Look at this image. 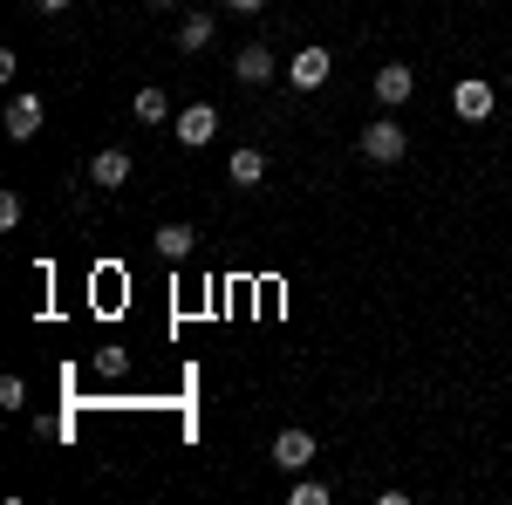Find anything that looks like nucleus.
Returning a JSON list of instances; mask_svg holds the SVG:
<instances>
[{
  "label": "nucleus",
  "instance_id": "nucleus-17",
  "mask_svg": "<svg viewBox=\"0 0 512 505\" xmlns=\"http://www.w3.org/2000/svg\"><path fill=\"white\" fill-rule=\"evenodd\" d=\"M0 226H7V233L21 226V192H0Z\"/></svg>",
  "mask_w": 512,
  "mask_h": 505
},
{
  "label": "nucleus",
  "instance_id": "nucleus-12",
  "mask_svg": "<svg viewBox=\"0 0 512 505\" xmlns=\"http://www.w3.org/2000/svg\"><path fill=\"white\" fill-rule=\"evenodd\" d=\"M130 117H137V123H164V117H171V96H164L158 82L137 89V96H130Z\"/></svg>",
  "mask_w": 512,
  "mask_h": 505
},
{
  "label": "nucleus",
  "instance_id": "nucleus-8",
  "mask_svg": "<svg viewBox=\"0 0 512 505\" xmlns=\"http://www.w3.org/2000/svg\"><path fill=\"white\" fill-rule=\"evenodd\" d=\"M274 465L280 471H308V465H315V430H301V424L280 430V437H274Z\"/></svg>",
  "mask_w": 512,
  "mask_h": 505
},
{
  "label": "nucleus",
  "instance_id": "nucleus-1",
  "mask_svg": "<svg viewBox=\"0 0 512 505\" xmlns=\"http://www.w3.org/2000/svg\"><path fill=\"white\" fill-rule=\"evenodd\" d=\"M403 151H410V130L396 117H376L362 130V157H369V164H403Z\"/></svg>",
  "mask_w": 512,
  "mask_h": 505
},
{
  "label": "nucleus",
  "instance_id": "nucleus-20",
  "mask_svg": "<svg viewBox=\"0 0 512 505\" xmlns=\"http://www.w3.org/2000/svg\"><path fill=\"white\" fill-rule=\"evenodd\" d=\"M151 7H178V0H151Z\"/></svg>",
  "mask_w": 512,
  "mask_h": 505
},
{
  "label": "nucleus",
  "instance_id": "nucleus-5",
  "mask_svg": "<svg viewBox=\"0 0 512 505\" xmlns=\"http://www.w3.org/2000/svg\"><path fill=\"white\" fill-rule=\"evenodd\" d=\"M328 76H335V55H328L321 41H308V48H301V55L287 62V82H294V89H308V96H315Z\"/></svg>",
  "mask_w": 512,
  "mask_h": 505
},
{
  "label": "nucleus",
  "instance_id": "nucleus-13",
  "mask_svg": "<svg viewBox=\"0 0 512 505\" xmlns=\"http://www.w3.org/2000/svg\"><path fill=\"white\" fill-rule=\"evenodd\" d=\"M212 28H219V21H205V14L178 21V55H205V48H212Z\"/></svg>",
  "mask_w": 512,
  "mask_h": 505
},
{
  "label": "nucleus",
  "instance_id": "nucleus-16",
  "mask_svg": "<svg viewBox=\"0 0 512 505\" xmlns=\"http://www.w3.org/2000/svg\"><path fill=\"white\" fill-rule=\"evenodd\" d=\"M123 369H130V355H123V349H96V376H110V383H117Z\"/></svg>",
  "mask_w": 512,
  "mask_h": 505
},
{
  "label": "nucleus",
  "instance_id": "nucleus-9",
  "mask_svg": "<svg viewBox=\"0 0 512 505\" xmlns=\"http://www.w3.org/2000/svg\"><path fill=\"white\" fill-rule=\"evenodd\" d=\"M226 178H233L239 192H260V185H267V151H260V144H239V151L226 157Z\"/></svg>",
  "mask_w": 512,
  "mask_h": 505
},
{
  "label": "nucleus",
  "instance_id": "nucleus-15",
  "mask_svg": "<svg viewBox=\"0 0 512 505\" xmlns=\"http://www.w3.org/2000/svg\"><path fill=\"white\" fill-rule=\"evenodd\" d=\"M0 410H28V383L21 376H0Z\"/></svg>",
  "mask_w": 512,
  "mask_h": 505
},
{
  "label": "nucleus",
  "instance_id": "nucleus-7",
  "mask_svg": "<svg viewBox=\"0 0 512 505\" xmlns=\"http://www.w3.org/2000/svg\"><path fill=\"white\" fill-rule=\"evenodd\" d=\"M274 76H280V62H274L267 41H246L233 55V82H246V89H260V82H274Z\"/></svg>",
  "mask_w": 512,
  "mask_h": 505
},
{
  "label": "nucleus",
  "instance_id": "nucleus-2",
  "mask_svg": "<svg viewBox=\"0 0 512 505\" xmlns=\"http://www.w3.org/2000/svg\"><path fill=\"white\" fill-rule=\"evenodd\" d=\"M451 110H458L465 123H485L492 110H499V89H492L485 76H458V89H451Z\"/></svg>",
  "mask_w": 512,
  "mask_h": 505
},
{
  "label": "nucleus",
  "instance_id": "nucleus-19",
  "mask_svg": "<svg viewBox=\"0 0 512 505\" xmlns=\"http://www.w3.org/2000/svg\"><path fill=\"white\" fill-rule=\"evenodd\" d=\"M226 7H233V14H260L267 0H226Z\"/></svg>",
  "mask_w": 512,
  "mask_h": 505
},
{
  "label": "nucleus",
  "instance_id": "nucleus-10",
  "mask_svg": "<svg viewBox=\"0 0 512 505\" xmlns=\"http://www.w3.org/2000/svg\"><path fill=\"white\" fill-rule=\"evenodd\" d=\"M41 117H48V110H41V96H14V103H7V137H14V144H28V137L41 130Z\"/></svg>",
  "mask_w": 512,
  "mask_h": 505
},
{
  "label": "nucleus",
  "instance_id": "nucleus-18",
  "mask_svg": "<svg viewBox=\"0 0 512 505\" xmlns=\"http://www.w3.org/2000/svg\"><path fill=\"white\" fill-rule=\"evenodd\" d=\"M41 14H69V7H76V0H35Z\"/></svg>",
  "mask_w": 512,
  "mask_h": 505
},
{
  "label": "nucleus",
  "instance_id": "nucleus-3",
  "mask_svg": "<svg viewBox=\"0 0 512 505\" xmlns=\"http://www.w3.org/2000/svg\"><path fill=\"white\" fill-rule=\"evenodd\" d=\"M369 89H376L383 110H403V103L417 96V69H410V62H383V69L369 76Z\"/></svg>",
  "mask_w": 512,
  "mask_h": 505
},
{
  "label": "nucleus",
  "instance_id": "nucleus-6",
  "mask_svg": "<svg viewBox=\"0 0 512 505\" xmlns=\"http://www.w3.org/2000/svg\"><path fill=\"white\" fill-rule=\"evenodd\" d=\"M130 171H137V164H130V151H117V144H103V151L89 157V185H96V192H123Z\"/></svg>",
  "mask_w": 512,
  "mask_h": 505
},
{
  "label": "nucleus",
  "instance_id": "nucleus-11",
  "mask_svg": "<svg viewBox=\"0 0 512 505\" xmlns=\"http://www.w3.org/2000/svg\"><path fill=\"white\" fill-rule=\"evenodd\" d=\"M151 246H158L164 260H192V246H198V233L185 226V219H164L158 233H151Z\"/></svg>",
  "mask_w": 512,
  "mask_h": 505
},
{
  "label": "nucleus",
  "instance_id": "nucleus-14",
  "mask_svg": "<svg viewBox=\"0 0 512 505\" xmlns=\"http://www.w3.org/2000/svg\"><path fill=\"white\" fill-rule=\"evenodd\" d=\"M287 499H294V505H328V485H321V478H294Z\"/></svg>",
  "mask_w": 512,
  "mask_h": 505
},
{
  "label": "nucleus",
  "instance_id": "nucleus-4",
  "mask_svg": "<svg viewBox=\"0 0 512 505\" xmlns=\"http://www.w3.org/2000/svg\"><path fill=\"white\" fill-rule=\"evenodd\" d=\"M171 137H178L185 151H205V144L219 137V110H212V103H192V110H178V117H171Z\"/></svg>",
  "mask_w": 512,
  "mask_h": 505
}]
</instances>
